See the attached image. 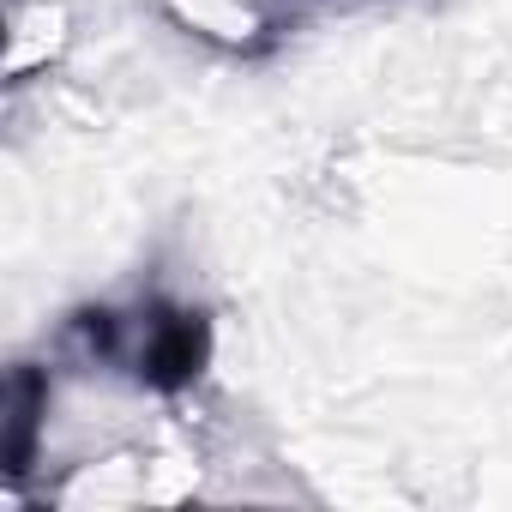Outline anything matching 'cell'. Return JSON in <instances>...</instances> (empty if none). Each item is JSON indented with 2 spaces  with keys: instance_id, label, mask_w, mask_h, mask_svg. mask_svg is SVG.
<instances>
[{
  "instance_id": "1",
  "label": "cell",
  "mask_w": 512,
  "mask_h": 512,
  "mask_svg": "<svg viewBox=\"0 0 512 512\" xmlns=\"http://www.w3.org/2000/svg\"><path fill=\"white\" fill-rule=\"evenodd\" d=\"M67 338L91 368L121 374L127 386L157 398H181L187 386H199L217 350L211 308L175 302L163 290H145L133 302H85L67 314Z\"/></svg>"
},
{
  "instance_id": "2",
  "label": "cell",
  "mask_w": 512,
  "mask_h": 512,
  "mask_svg": "<svg viewBox=\"0 0 512 512\" xmlns=\"http://www.w3.org/2000/svg\"><path fill=\"white\" fill-rule=\"evenodd\" d=\"M49 368L37 362H13L7 374V482H25L37 452H43V422H49Z\"/></svg>"
},
{
  "instance_id": "3",
  "label": "cell",
  "mask_w": 512,
  "mask_h": 512,
  "mask_svg": "<svg viewBox=\"0 0 512 512\" xmlns=\"http://www.w3.org/2000/svg\"><path fill=\"white\" fill-rule=\"evenodd\" d=\"M344 7H362V0H247L253 13V43L241 55H272L284 37H296L302 25L326 19V13H344Z\"/></svg>"
}]
</instances>
